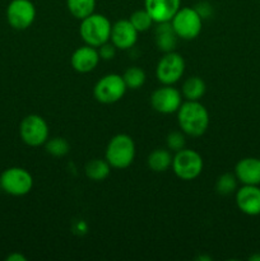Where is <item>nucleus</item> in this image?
I'll use <instances>...</instances> for the list:
<instances>
[{"instance_id":"nucleus-1","label":"nucleus","mask_w":260,"mask_h":261,"mask_svg":"<svg viewBox=\"0 0 260 261\" xmlns=\"http://www.w3.org/2000/svg\"><path fill=\"white\" fill-rule=\"evenodd\" d=\"M177 122L181 132L189 137H201L209 126V112L200 101L183 102L177 110Z\"/></svg>"},{"instance_id":"nucleus-2","label":"nucleus","mask_w":260,"mask_h":261,"mask_svg":"<svg viewBox=\"0 0 260 261\" xmlns=\"http://www.w3.org/2000/svg\"><path fill=\"white\" fill-rule=\"evenodd\" d=\"M135 143L127 134H117L110 139L105 152V160L111 168L125 170L130 167L135 160Z\"/></svg>"},{"instance_id":"nucleus-3","label":"nucleus","mask_w":260,"mask_h":261,"mask_svg":"<svg viewBox=\"0 0 260 261\" xmlns=\"http://www.w3.org/2000/svg\"><path fill=\"white\" fill-rule=\"evenodd\" d=\"M111 27L112 23L106 15L92 13L91 15L81 20L79 35L86 45L98 48L99 46L110 41Z\"/></svg>"},{"instance_id":"nucleus-4","label":"nucleus","mask_w":260,"mask_h":261,"mask_svg":"<svg viewBox=\"0 0 260 261\" xmlns=\"http://www.w3.org/2000/svg\"><path fill=\"white\" fill-rule=\"evenodd\" d=\"M170 23L178 38L190 41L200 35L203 18L196 12L195 8L184 7L176 12Z\"/></svg>"},{"instance_id":"nucleus-5","label":"nucleus","mask_w":260,"mask_h":261,"mask_svg":"<svg viewBox=\"0 0 260 261\" xmlns=\"http://www.w3.org/2000/svg\"><path fill=\"white\" fill-rule=\"evenodd\" d=\"M172 171L180 180L193 181L199 177L203 171L204 162L201 155L196 150L184 149L175 153L172 158Z\"/></svg>"},{"instance_id":"nucleus-6","label":"nucleus","mask_w":260,"mask_h":261,"mask_svg":"<svg viewBox=\"0 0 260 261\" xmlns=\"http://www.w3.org/2000/svg\"><path fill=\"white\" fill-rule=\"evenodd\" d=\"M126 89L122 75L111 73L103 75L94 84L93 96L99 103L111 105L119 102L125 96Z\"/></svg>"},{"instance_id":"nucleus-7","label":"nucleus","mask_w":260,"mask_h":261,"mask_svg":"<svg viewBox=\"0 0 260 261\" xmlns=\"http://www.w3.org/2000/svg\"><path fill=\"white\" fill-rule=\"evenodd\" d=\"M0 188L12 196H24L32 190L33 177L25 168L9 167L0 175Z\"/></svg>"},{"instance_id":"nucleus-8","label":"nucleus","mask_w":260,"mask_h":261,"mask_svg":"<svg viewBox=\"0 0 260 261\" xmlns=\"http://www.w3.org/2000/svg\"><path fill=\"white\" fill-rule=\"evenodd\" d=\"M186 64L183 56L176 51L165 53L155 66V76L165 86H173L183 78Z\"/></svg>"},{"instance_id":"nucleus-9","label":"nucleus","mask_w":260,"mask_h":261,"mask_svg":"<svg viewBox=\"0 0 260 261\" xmlns=\"http://www.w3.org/2000/svg\"><path fill=\"white\" fill-rule=\"evenodd\" d=\"M48 125L46 120L40 115H28L20 121L19 124V135L23 143L30 147H41L47 142Z\"/></svg>"},{"instance_id":"nucleus-10","label":"nucleus","mask_w":260,"mask_h":261,"mask_svg":"<svg viewBox=\"0 0 260 261\" xmlns=\"http://www.w3.org/2000/svg\"><path fill=\"white\" fill-rule=\"evenodd\" d=\"M36 19V7L31 0H12L7 8V20L14 30L24 31Z\"/></svg>"},{"instance_id":"nucleus-11","label":"nucleus","mask_w":260,"mask_h":261,"mask_svg":"<svg viewBox=\"0 0 260 261\" xmlns=\"http://www.w3.org/2000/svg\"><path fill=\"white\" fill-rule=\"evenodd\" d=\"M181 105H183V94L172 86L162 84V87L155 89L150 96V106L158 114H175Z\"/></svg>"},{"instance_id":"nucleus-12","label":"nucleus","mask_w":260,"mask_h":261,"mask_svg":"<svg viewBox=\"0 0 260 261\" xmlns=\"http://www.w3.org/2000/svg\"><path fill=\"white\" fill-rule=\"evenodd\" d=\"M138 32L129 19H120L115 22L111 27L110 42L114 43L117 50H129L137 43Z\"/></svg>"},{"instance_id":"nucleus-13","label":"nucleus","mask_w":260,"mask_h":261,"mask_svg":"<svg viewBox=\"0 0 260 261\" xmlns=\"http://www.w3.org/2000/svg\"><path fill=\"white\" fill-rule=\"evenodd\" d=\"M236 205L246 216H260V186L242 185L237 189Z\"/></svg>"},{"instance_id":"nucleus-14","label":"nucleus","mask_w":260,"mask_h":261,"mask_svg":"<svg viewBox=\"0 0 260 261\" xmlns=\"http://www.w3.org/2000/svg\"><path fill=\"white\" fill-rule=\"evenodd\" d=\"M101 58H99L98 50L93 46L83 45L76 48L70 58L71 68L76 73L87 74L93 71L98 66Z\"/></svg>"},{"instance_id":"nucleus-15","label":"nucleus","mask_w":260,"mask_h":261,"mask_svg":"<svg viewBox=\"0 0 260 261\" xmlns=\"http://www.w3.org/2000/svg\"><path fill=\"white\" fill-rule=\"evenodd\" d=\"M181 8V0H144V9L154 23L170 22Z\"/></svg>"},{"instance_id":"nucleus-16","label":"nucleus","mask_w":260,"mask_h":261,"mask_svg":"<svg viewBox=\"0 0 260 261\" xmlns=\"http://www.w3.org/2000/svg\"><path fill=\"white\" fill-rule=\"evenodd\" d=\"M233 173L242 185L260 186V158H242L235 166Z\"/></svg>"},{"instance_id":"nucleus-17","label":"nucleus","mask_w":260,"mask_h":261,"mask_svg":"<svg viewBox=\"0 0 260 261\" xmlns=\"http://www.w3.org/2000/svg\"><path fill=\"white\" fill-rule=\"evenodd\" d=\"M155 24L157 25L154 28V42L158 50L162 51L163 54L175 51L178 37L173 31L171 23L163 22L155 23Z\"/></svg>"},{"instance_id":"nucleus-18","label":"nucleus","mask_w":260,"mask_h":261,"mask_svg":"<svg viewBox=\"0 0 260 261\" xmlns=\"http://www.w3.org/2000/svg\"><path fill=\"white\" fill-rule=\"evenodd\" d=\"M172 158L171 150L157 148L147 158V165L153 172H166L172 166Z\"/></svg>"},{"instance_id":"nucleus-19","label":"nucleus","mask_w":260,"mask_h":261,"mask_svg":"<svg viewBox=\"0 0 260 261\" xmlns=\"http://www.w3.org/2000/svg\"><path fill=\"white\" fill-rule=\"evenodd\" d=\"M205 82L200 76H189L183 83L181 94L186 101H200L201 97L205 94Z\"/></svg>"},{"instance_id":"nucleus-20","label":"nucleus","mask_w":260,"mask_h":261,"mask_svg":"<svg viewBox=\"0 0 260 261\" xmlns=\"http://www.w3.org/2000/svg\"><path fill=\"white\" fill-rule=\"evenodd\" d=\"M110 172H111V166L106 160H99V158L91 160L84 167L86 176L94 182L106 180L110 176Z\"/></svg>"},{"instance_id":"nucleus-21","label":"nucleus","mask_w":260,"mask_h":261,"mask_svg":"<svg viewBox=\"0 0 260 261\" xmlns=\"http://www.w3.org/2000/svg\"><path fill=\"white\" fill-rule=\"evenodd\" d=\"M66 7L74 18L82 20L94 13L96 0H66Z\"/></svg>"},{"instance_id":"nucleus-22","label":"nucleus","mask_w":260,"mask_h":261,"mask_svg":"<svg viewBox=\"0 0 260 261\" xmlns=\"http://www.w3.org/2000/svg\"><path fill=\"white\" fill-rule=\"evenodd\" d=\"M122 79H124L127 89H139L144 86L147 76H145L144 70L142 68H139V66H130L122 74Z\"/></svg>"},{"instance_id":"nucleus-23","label":"nucleus","mask_w":260,"mask_h":261,"mask_svg":"<svg viewBox=\"0 0 260 261\" xmlns=\"http://www.w3.org/2000/svg\"><path fill=\"white\" fill-rule=\"evenodd\" d=\"M237 180L236 175L235 173L226 172L223 175L219 176L216 181V191L219 194V195H231V194L236 193L237 190Z\"/></svg>"},{"instance_id":"nucleus-24","label":"nucleus","mask_w":260,"mask_h":261,"mask_svg":"<svg viewBox=\"0 0 260 261\" xmlns=\"http://www.w3.org/2000/svg\"><path fill=\"white\" fill-rule=\"evenodd\" d=\"M45 150L53 157H64L70 152V144L68 140L61 137L48 138L47 142L45 143Z\"/></svg>"},{"instance_id":"nucleus-25","label":"nucleus","mask_w":260,"mask_h":261,"mask_svg":"<svg viewBox=\"0 0 260 261\" xmlns=\"http://www.w3.org/2000/svg\"><path fill=\"white\" fill-rule=\"evenodd\" d=\"M129 20L130 23L134 25V28L138 32H145V31L150 30V27H152L153 23H154V20L152 19L149 13L145 9L135 10V12L130 15Z\"/></svg>"},{"instance_id":"nucleus-26","label":"nucleus","mask_w":260,"mask_h":261,"mask_svg":"<svg viewBox=\"0 0 260 261\" xmlns=\"http://www.w3.org/2000/svg\"><path fill=\"white\" fill-rule=\"evenodd\" d=\"M166 145L167 149L171 152H178V150L184 149L186 145L185 133L183 132H171L166 138Z\"/></svg>"},{"instance_id":"nucleus-27","label":"nucleus","mask_w":260,"mask_h":261,"mask_svg":"<svg viewBox=\"0 0 260 261\" xmlns=\"http://www.w3.org/2000/svg\"><path fill=\"white\" fill-rule=\"evenodd\" d=\"M97 50H98V54H99V58H101V60H112V59L116 56L117 48L115 47L114 43H111L109 41V42H106V43H103V45L99 46Z\"/></svg>"},{"instance_id":"nucleus-28","label":"nucleus","mask_w":260,"mask_h":261,"mask_svg":"<svg viewBox=\"0 0 260 261\" xmlns=\"http://www.w3.org/2000/svg\"><path fill=\"white\" fill-rule=\"evenodd\" d=\"M195 9H196V12L200 14V17L203 18V19L204 18H208L209 15L213 13V8H212V5L206 2L199 3V4L195 7Z\"/></svg>"},{"instance_id":"nucleus-29","label":"nucleus","mask_w":260,"mask_h":261,"mask_svg":"<svg viewBox=\"0 0 260 261\" xmlns=\"http://www.w3.org/2000/svg\"><path fill=\"white\" fill-rule=\"evenodd\" d=\"M7 261H25L27 260V257L24 256V255H22L20 252H13V254L8 255Z\"/></svg>"},{"instance_id":"nucleus-30","label":"nucleus","mask_w":260,"mask_h":261,"mask_svg":"<svg viewBox=\"0 0 260 261\" xmlns=\"http://www.w3.org/2000/svg\"><path fill=\"white\" fill-rule=\"evenodd\" d=\"M249 260H251V261H260V255H257V254L252 255V256H250Z\"/></svg>"},{"instance_id":"nucleus-31","label":"nucleus","mask_w":260,"mask_h":261,"mask_svg":"<svg viewBox=\"0 0 260 261\" xmlns=\"http://www.w3.org/2000/svg\"><path fill=\"white\" fill-rule=\"evenodd\" d=\"M0 191H3V190H2V188H0Z\"/></svg>"}]
</instances>
